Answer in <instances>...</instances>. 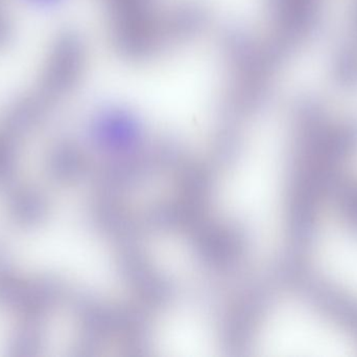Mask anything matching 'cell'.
Wrapping results in <instances>:
<instances>
[{
  "instance_id": "1",
  "label": "cell",
  "mask_w": 357,
  "mask_h": 357,
  "mask_svg": "<svg viewBox=\"0 0 357 357\" xmlns=\"http://www.w3.org/2000/svg\"><path fill=\"white\" fill-rule=\"evenodd\" d=\"M357 151V126H331L316 108L298 119L287 195V221L295 245L314 241L321 203L340 184L342 166Z\"/></svg>"
},
{
  "instance_id": "2",
  "label": "cell",
  "mask_w": 357,
  "mask_h": 357,
  "mask_svg": "<svg viewBox=\"0 0 357 357\" xmlns=\"http://www.w3.org/2000/svg\"><path fill=\"white\" fill-rule=\"evenodd\" d=\"M291 274L306 304L357 343V298L306 268H294Z\"/></svg>"
},
{
  "instance_id": "3",
  "label": "cell",
  "mask_w": 357,
  "mask_h": 357,
  "mask_svg": "<svg viewBox=\"0 0 357 357\" xmlns=\"http://www.w3.org/2000/svg\"><path fill=\"white\" fill-rule=\"evenodd\" d=\"M333 195L344 224L357 235V180L340 182Z\"/></svg>"
}]
</instances>
